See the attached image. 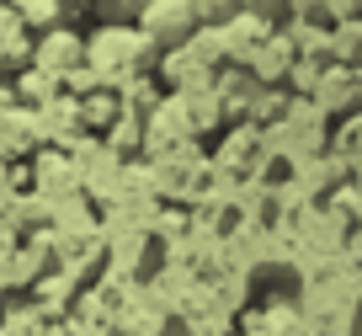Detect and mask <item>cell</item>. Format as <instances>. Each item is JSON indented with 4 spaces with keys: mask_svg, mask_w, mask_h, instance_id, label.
I'll return each mask as SVG.
<instances>
[{
    "mask_svg": "<svg viewBox=\"0 0 362 336\" xmlns=\"http://www.w3.org/2000/svg\"><path fill=\"white\" fill-rule=\"evenodd\" d=\"M192 11H197V22H203V27H224L229 16L245 11V0H192Z\"/></svg>",
    "mask_w": 362,
    "mask_h": 336,
    "instance_id": "obj_5",
    "label": "cell"
},
{
    "mask_svg": "<svg viewBox=\"0 0 362 336\" xmlns=\"http://www.w3.org/2000/svg\"><path fill=\"white\" fill-rule=\"evenodd\" d=\"M0 6H11V11H22V6H27V0H0Z\"/></svg>",
    "mask_w": 362,
    "mask_h": 336,
    "instance_id": "obj_8",
    "label": "cell"
},
{
    "mask_svg": "<svg viewBox=\"0 0 362 336\" xmlns=\"http://www.w3.org/2000/svg\"><path fill=\"white\" fill-rule=\"evenodd\" d=\"M144 6H149V0H102V11L112 16V22H134Z\"/></svg>",
    "mask_w": 362,
    "mask_h": 336,
    "instance_id": "obj_6",
    "label": "cell"
},
{
    "mask_svg": "<svg viewBox=\"0 0 362 336\" xmlns=\"http://www.w3.org/2000/svg\"><path fill=\"white\" fill-rule=\"evenodd\" d=\"M134 22H139V33H144L160 54H165V48L192 43V33L203 27V22H197V11H192V0H149Z\"/></svg>",
    "mask_w": 362,
    "mask_h": 336,
    "instance_id": "obj_2",
    "label": "cell"
},
{
    "mask_svg": "<svg viewBox=\"0 0 362 336\" xmlns=\"http://www.w3.org/2000/svg\"><path fill=\"white\" fill-rule=\"evenodd\" d=\"M160 48L139 33V22H102L96 33L86 38V69L102 80H123V75H139V69L155 65Z\"/></svg>",
    "mask_w": 362,
    "mask_h": 336,
    "instance_id": "obj_1",
    "label": "cell"
},
{
    "mask_svg": "<svg viewBox=\"0 0 362 336\" xmlns=\"http://www.w3.org/2000/svg\"><path fill=\"white\" fill-rule=\"evenodd\" d=\"M277 6H283V0H245V11H256V16H272Z\"/></svg>",
    "mask_w": 362,
    "mask_h": 336,
    "instance_id": "obj_7",
    "label": "cell"
},
{
    "mask_svg": "<svg viewBox=\"0 0 362 336\" xmlns=\"http://www.w3.org/2000/svg\"><path fill=\"white\" fill-rule=\"evenodd\" d=\"M33 43H37V33L11 6H0V75H22L33 65Z\"/></svg>",
    "mask_w": 362,
    "mask_h": 336,
    "instance_id": "obj_4",
    "label": "cell"
},
{
    "mask_svg": "<svg viewBox=\"0 0 362 336\" xmlns=\"http://www.w3.org/2000/svg\"><path fill=\"white\" fill-rule=\"evenodd\" d=\"M33 65L43 69V75H54V80H69V75H80L86 69V38L75 33V27H48V33H37V43H33Z\"/></svg>",
    "mask_w": 362,
    "mask_h": 336,
    "instance_id": "obj_3",
    "label": "cell"
},
{
    "mask_svg": "<svg viewBox=\"0 0 362 336\" xmlns=\"http://www.w3.org/2000/svg\"><path fill=\"white\" fill-rule=\"evenodd\" d=\"M69 6H86V0H69Z\"/></svg>",
    "mask_w": 362,
    "mask_h": 336,
    "instance_id": "obj_9",
    "label": "cell"
}]
</instances>
